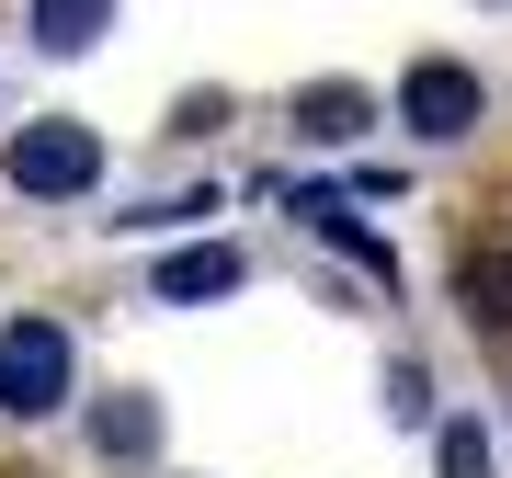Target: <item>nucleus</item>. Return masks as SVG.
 <instances>
[{
  "label": "nucleus",
  "instance_id": "1",
  "mask_svg": "<svg viewBox=\"0 0 512 478\" xmlns=\"http://www.w3.org/2000/svg\"><path fill=\"white\" fill-rule=\"evenodd\" d=\"M0 171H12V194L69 205V194H92V183H103V137L80 126V114H46V126H23L12 148H0Z\"/></svg>",
  "mask_w": 512,
  "mask_h": 478
},
{
  "label": "nucleus",
  "instance_id": "2",
  "mask_svg": "<svg viewBox=\"0 0 512 478\" xmlns=\"http://www.w3.org/2000/svg\"><path fill=\"white\" fill-rule=\"evenodd\" d=\"M69 376H80V353H69L57 319H12V331H0V410H12V422L69 410Z\"/></svg>",
  "mask_w": 512,
  "mask_h": 478
},
{
  "label": "nucleus",
  "instance_id": "3",
  "mask_svg": "<svg viewBox=\"0 0 512 478\" xmlns=\"http://www.w3.org/2000/svg\"><path fill=\"white\" fill-rule=\"evenodd\" d=\"M399 126L410 137H467L478 126V69H467V57H410V69H399Z\"/></svg>",
  "mask_w": 512,
  "mask_h": 478
},
{
  "label": "nucleus",
  "instance_id": "4",
  "mask_svg": "<svg viewBox=\"0 0 512 478\" xmlns=\"http://www.w3.org/2000/svg\"><path fill=\"white\" fill-rule=\"evenodd\" d=\"M239 285H251V251H239V239H194V251H171L160 274H148L160 308H205V296H239Z\"/></svg>",
  "mask_w": 512,
  "mask_h": 478
},
{
  "label": "nucleus",
  "instance_id": "5",
  "mask_svg": "<svg viewBox=\"0 0 512 478\" xmlns=\"http://www.w3.org/2000/svg\"><path fill=\"white\" fill-rule=\"evenodd\" d=\"M296 228H319L330 251H353L365 274H399V251H387V239L353 217V194H330V183H296Z\"/></svg>",
  "mask_w": 512,
  "mask_h": 478
},
{
  "label": "nucleus",
  "instance_id": "6",
  "mask_svg": "<svg viewBox=\"0 0 512 478\" xmlns=\"http://www.w3.org/2000/svg\"><path fill=\"white\" fill-rule=\"evenodd\" d=\"M456 308L478 319V331H512V251L501 239H478V251L456 262Z\"/></svg>",
  "mask_w": 512,
  "mask_h": 478
},
{
  "label": "nucleus",
  "instance_id": "7",
  "mask_svg": "<svg viewBox=\"0 0 512 478\" xmlns=\"http://www.w3.org/2000/svg\"><path fill=\"white\" fill-rule=\"evenodd\" d=\"M114 35V0H35V46L46 57H92Z\"/></svg>",
  "mask_w": 512,
  "mask_h": 478
},
{
  "label": "nucleus",
  "instance_id": "8",
  "mask_svg": "<svg viewBox=\"0 0 512 478\" xmlns=\"http://www.w3.org/2000/svg\"><path fill=\"white\" fill-rule=\"evenodd\" d=\"M353 126H365V92H353V80H308V92H296V137L342 148Z\"/></svg>",
  "mask_w": 512,
  "mask_h": 478
},
{
  "label": "nucleus",
  "instance_id": "9",
  "mask_svg": "<svg viewBox=\"0 0 512 478\" xmlns=\"http://www.w3.org/2000/svg\"><path fill=\"white\" fill-rule=\"evenodd\" d=\"M92 433H103V456H160V399H148V387H126Z\"/></svg>",
  "mask_w": 512,
  "mask_h": 478
},
{
  "label": "nucleus",
  "instance_id": "10",
  "mask_svg": "<svg viewBox=\"0 0 512 478\" xmlns=\"http://www.w3.org/2000/svg\"><path fill=\"white\" fill-rule=\"evenodd\" d=\"M433 478H490V422H444L433 433Z\"/></svg>",
  "mask_w": 512,
  "mask_h": 478
},
{
  "label": "nucleus",
  "instance_id": "11",
  "mask_svg": "<svg viewBox=\"0 0 512 478\" xmlns=\"http://www.w3.org/2000/svg\"><path fill=\"white\" fill-rule=\"evenodd\" d=\"M387 422H433V376L421 365H387Z\"/></svg>",
  "mask_w": 512,
  "mask_h": 478
}]
</instances>
